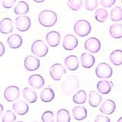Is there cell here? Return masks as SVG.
<instances>
[{
	"label": "cell",
	"mask_w": 122,
	"mask_h": 122,
	"mask_svg": "<svg viewBox=\"0 0 122 122\" xmlns=\"http://www.w3.org/2000/svg\"><path fill=\"white\" fill-rule=\"evenodd\" d=\"M114 84L112 81H108L107 79H102L98 81L96 84V88L98 92L102 95H108L112 91Z\"/></svg>",
	"instance_id": "cell-18"
},
{
	"label": "cell",
	"mask_w": 122,
	"mask_h": 122,
	"mask_svg": "<svg viewBox=\"0 0 122 122\" xmlns=\"http://www.w3.org/2000/svg\"><path fill=\"white\" fill-rule=\"evenodd\" d=\"M15 2H16V0H2V7L5 9H11Z\"/></svg>",
	"instance_id": "cell-36"
},
{
	"label": "cell",
	"mask_w": 122,
	"mask_h": 122,
	"mask_svg": "<svg viewBox=\"0 0 122 122\" xmlns=\"http://www.w3.org/2000/svg\"><path fill=\"white\" fill-rule=\"evenodd\" d=\"M78 44H79L78 38L75 35H73V34H68L63 37L62 45L63 47L66 51H73V50H75L78 47Z\"/></svg>",
	"instance_id": "cell-9"
},
{
	"label": "cell",
	"mask_w": 122,
	"mask_h": 122,
	"mask_svg": "<svg viewBox=\"0 0 122 122\" xmlns=\"http://www.w3.org/2000/svg\"><path fill=\"white\" fill-rule=\"evenodd\" d=\"M57 122H70L71 121V116L69 111L65 108H61L56 112Z\"/></svg>",
	"instance_id": "cell-30"
},
{
	"label": "cell",
	"mask_w": 122,
	"mask_h": 122,
	"mask_svg": "<svg viewBox=\"0 0 122 122\" xmlns=\"http://www.w3.org/2000/svg\"><path fill=\"white\" fill-rule=\"evenodd\" d=\"M102 94L98 92L92 90L89 93V104L92 108H97L102 104Z\"/></svg>",
	"instance_id": "cell-20"
},
{
	"label": "cell",
	"mask_w": 122,
	"mask_h": 122,
	"mask_svg": "<svg viewBox=\"0 0 122 122\" xmlns=\"http://www.w3.org/2000/svg\"><path fill=\"white\" fill-rule=\"evenodd\" d=\"M116 110V104L112 99H106L101 104L100 112L105 115L112 114Z\"/></svg>",
	"instance_id": "cell-14"
},
{
	"label": "cell",
	"mask_w": 122,
	"mask_h": 122,
	"mask_svg": "<svg viewBox=\"0 0 122 122\" xmlns=\"http://www.w3.org/2000/svg\"><path fill=\"white\" fill-rule=\"evenodd\" d=\"M72 114L76 121H83L87 117L88 112L86 107L82 106V105H78L72 108Z\"/></svg>",
	"instance_id": "cell-17"
},
{
	"label": "cell",
	"mask_w": 122,
	"mask_h": 122,
	"mask_svg": "<svg viewBox=\"0 0 122 122\" xmlns=\"http://www.w3.org/2000/svg\"><path fill=\"white\" fill-rule=\"evenodd\" d=\"M31 25V21L28 16L24 15H18L15 18V26L16 29L20 32H26L28 30Z\"/></svg>",
	"instance_id": "cell-8"
},
{
	"label": "cell",
	"mask_w": 122,
	"mask_h": 122,
	"mask_svg": "<svg viewBox=\"0 0 122 122\" xmlns=\"http://www.w3.org/2000/svg\"><path fill=\"white\" fill-rule=\"evenodd\" d=\"M74 33L81 37H86L92 31V25L90 22L85 19H79L76 21L73 25Z\"/></svg>",
	"instance_id": "cell-3"
},
{
	"label": "cell",
	"mask_w": 122,
	"mask_h": 122,
	"mask_svg": "<svg viewBox=\"0 0 122 122\" xmlns=\"http://www.w3.org/2000/svg\"><path fill=\"white\" fill-rule=\"evenodd\" d=\"M110 36L114 39H121L122 38V24L115 23L112 25L109 28Z\"/></svg>",
	"instance_id": "cell-26"
},
{
	"label": "cell",
	"mask_w": 122,
	"mask_h": 122,
	"mask_svg": "<svg viewBox=\"0 0 122 122\" xmlns=\"http://www.w3.org/2000/svg\"><path fill=\"white\" fill-rule=\"evenodd\" d=\"M117 122H122V117L118 118V119H117Z\"/></svg>",
	"instance_id": "cell-42"
},
{
	"label": "cell",
	"mask_w": 122,
	"mask_h": 122,
	"mask_svg": "<svg viewBox=\"0 0 122 122\" xmlns=\"http://www.w3.org/2000/svg\"><path fill=\"white\" fill-rule=\"evenodd\" d=\"M28 85L34 89H41L44 86L45 79L40 74H32L28 77Z\"/></svg>",
	"instance_id": "cell-13"
},
{
	"label": "cell",
	"mask_w": 122,
	"mask_h": 122,
	"mask_svg": "<svg viewBox=\"0 0 122 122\" xmlns=\"http://www.w3.org/2000/svg\"><path fill=\"white\" fill-rule=\"evenodd\" d=\"M7 44L11 49H18L21 47L23 44V39L18 34H12L7 38Z\"/></svg>",
	"instance_id": "cell-21"
},
{
	"label": "cell",
	"mask_w": 122,
	"mask_h": 122,
	"mask_svg": "<svg viewBox=\"0 0 122 122\" xmlns=\"http://www.w3.org/2000/svg\"><path fill=\"white\" fill-rule=\"evenodd\" d=\"M95 122H110L111 119L107 116H105V114H100V115H97L95 118Z\"/></svg>",
	"instance_id": "cell-38"
},
{
	"label": "cell",
	"mask_w": 122,
	"mask_h": 122,
	"mask_svg": "<svg viewBox=\"0 0 122 122\" xmlns=\"http://www.w3.org/2000/svg\"><path fill=\"white\" fill-rule=\"evenodd\" d=\"M66 70L62 64L56 63L53 64L50 67V75L54 81H60L63 79V76L66 75Z\"/></svg>",
	"instance_id": "cell-6"
},
{
	"label": "cell",
	"mask_w": 122,
	"mask_h": 122,
	"mask_svg": "<svg viewBox=\"0 0 122 122\" xmlns=\"http://www.w3.org/2000/svg\"><path fill=\"white\" fill-rule=\"evenodd\" d=\"M41 120L44 122H53L54 121V114L51 111H46L42 114Z\"/></svg>",
	"instance_id": "cell-35"
},
{
	"label": "cell",
	"mask_w": 122,
	"mask_h": 122,
	"mask_svg": "<svg viewBox=\"0 0 122 122\" xmlns=\"http://www.w3.org/2000/svg\"><path fill=\"white\" fill-rule=\"evenodd\" d=\"M121 4H122V0H121Z\"/></svg>",
	"instance_id": "cell-43"
},
{
	"label": "cell",
	"mask_w": 122,
	"mask_h": 122,
	"mask_svg": "<svg viewBox=\"0 0 122 122\" xmlns=\"http://www.w3.org/2000/svg\"><path fill=\"white\" fill-rule=\"evenodd\" d=\"M83 0H67V6L72 11H78L82 8Z\"/></svg>",
	"instance_id": "cell-32"
},
{
	"label": "cell",
	"mask_w": 122,
	"mask_h": 122,
	"mask_svg": "<svg viewBox=\"0 0 122 122\" xmlns=\"http://www.w3.org/2000/svg\"><path fill=\"white\" fill-rule=\"evenodd\" d=\"M55 98V92L51 88H44L40 93L41 100L44 103H49L52 102Z\"/></svg>",
	"instance_id": "cell-24"
},
{
	"label": "cell",
	"mask_w": 122,
	"mask_h": 122,
	"mask_svg": "<svg viewBox=\"0 0 122 122\" xmlns=\"http://www.w3.org/2000/svg\"><path fill=\"white\" fill-rule=\"evenodd\" d=\"M72 102L76 105H83L87 100V95L85 90L80 89L73 95L72 96Z\"/></svg>",
	"instance_id": "cell-28"
},
{
	"label": "cell",
	"mask_w": 122,
	"mask_h": 122,
	"mask_svg": "<svg viewBox=\"0 0 122 122\" xmlns=\"http://www.w3.org/2000/svg\"><path fill=\"white\" fill-rule=\"evenodd\" d=\"M84 47H85V49L86 51H88L89 53H97L101 50L102 44H101V41L97 37H92L88 38L85 41Z\"/></svg>",
	"instance_id": "cell-11"
},
{
	"label": "cell",
	"mask_w": 122,
	"mask_h": 122,
	"mask_svg": "<svg viewBox=\"0 0 122 122\" xmlns=\"http://www.w3.org/2000/svg\"><path fill=\"white\" fill-rule=\"evenodd\" d=\"M0 47H1V48H0V56H2L5 52V46H4L3 42L2 41L0 42Z\"/></svg>",
	"instance_id": "cell-39"
},
{
	"label": "cell",
	"mask_w": 122,
	"mask_h": 122,
	"mask_svg": "<svg viewBox=\"0 0 122 122\" xmlns=\"http://www.w3.org/2000/svg\"><path fill=\"white\" fill-rule=\"evenodd\" d=\"M40 60L35 55H28L24 60V66L28 71L34 72L40 68Z\"/></svg>",
	"instance_id": "cell-10"
},
{
	"label": "cell",
	"mask_w": 122,
	"mask_h": 122,
	"mask_svg": "<svg viewBox=\"0 0 122 122\" xmlns=\"http://www.w3.org/2000/svg\"><path fill=\"white\" fill-rule=\"evenodd\" d=\"M27 102L23 100H18L15 102L12 105V109L18 115H25L29 111V105Z\"/></svg>",
	"instance_id": "cell-15"
},
{
	"label": "cell",
	"mask_w": 122,
	"mask_h": 122,
	"mask_svg": "<svg viewBox=\"0 0 122 122\" xmlns=\"http://www.w3.org/2000/svg\"><path fill=\"white\" fill-rule=\"evenodd\" d=\"M33 1L36 3H42V2H44L46 0H33Z\"/></svg>",
	"instance_id": "cell-40"
},
{
	"label": "cell",
	"mask_w": 122,
	"mask_h": 122,
	"mask_svg": "<svg viewBox=\"0 0 122 122\" xmlns=\"http://www.w3.org/2000/svg\"><path fill=\"white\" fill-rule=\"evenodd\" d=\"M29 5L25 1H19L14 7V13L17 15H24L29 12Z\"/></svg>",
	"instance_id": "cell-25"
},
{
	"label": "cell",
	"mask_w": 122,
	"mask_h": 122,
	"mask_svg": "<svg viewBox=\"0 0 122 122\" xmlns=\"http://www.w3.org/2000/svg\"><path fill=\"white\" fill-rule=\"evenodd\" d=\"M80 63L83 68L90 69L95 63V58L92 53H82L80 56Z\"/></svg>",
	"instance_id": "cell-16"
},
{
	"label": "cell",
	"mask_w": 122,
	"mask_h": 122,
	"mask_svg": "<svg viewBox=\"0 0 122 122\" xmlns=\"http://www.w3.org/2000/svg\"><path fill=\"white\" fill-rule=\"evenodd\" d=\"M22 95L24 99L30 104L35 103L37 100V94L35 91L30 87H25L22 91Z\"/></svg>",
	"instance_id": "cell-23"
},
{
	"label": "cell",
	"mask_w": 122,
	"mask_h": 122,
	"mask_svg": "<svg viewBox=\"0 0 122 122\" xmlns=\"http://www.w3.org/2000/svg\"><path fill=\"white\" fill-rule=\"evenodd\" d=\"M3 95L8 102H14L20 97V89L16 86H9L4 91Z\"/></svg>",
	"instance_id": "cell-7"
},
{
	"label": "cell",
	"mask_w": 122,
	"mask_h": 122,
	"mask_svg": "<svg viewBox=\"0 0 122 122\" xmlns=\"http://www.w3.org/2000/svg\"><path fill=\"white\" fill-rule=\"evenodd\" d=\"M45 40L47 44L51 47H56L60 44L61 36L60 34L56 30L49 31L45 36Z\"/></svg>",
	"instance_id": "cell-12"
},
{
	"label": "cell",
	"mask_w": 122,
	"mask_h": 122,
	"mask_svg": "<svg viewBox=\"0 0 122 122\" xmlns=\"http://www.w3.org/2000/svg\"><path fill=\"white\" fill-rule=\"evenodd\" d=\"M108 11L105 9H98L95 11V19L99 23H104L108 18Z\"/></svg>",
	"instance_id": "cell-31"
},
{
	"label": "cell",
	"mask_w": 122,
	"mask_h": 122,
	"mask_svg": "<svg viewBox=\"0 0 122 122\" xmlns=\"http://www.w3.org/2000/svg\"><path fill=\"white\" fill-rule=\"evenodd\" d=\"M95 75L101 79H110L113 75V69L107 63H100L95 68Z\"/></svg>",
	"instance_id": "cell-5"
},
{
	"label": "cell",
	"mask_w": 122,
	"mask_h": 122,
	"mask_svg": "<svg viewBox=\"0 0 122 122\" xmlns=\"http://www.w3.org/2000/svg\"><path fill=\"white\" fill-rule=\"evenodd\" d=\"M98 0H84V7L87 11H94L98 8Z\"/></svg>",
	"instance_id": "cell-34"
},
{
	"label": "cell",
	"mask_w": 122,
	"mask_h": 122,
	"mask_svg": "<svg viewBox=\"0 0 122 122\" xmlns=\"http://www.w3.org/2000/svg\"><path fill=\"white\" fill-rule=\"evenodd\" d=\"M80 86L79 80L76 75H68L61 81V89L65 95H70Z\"/></svg>",
	"instance_id": "cell-1"
},
{
	"label": "cell",
	"mask_w": 122,
	"mask_h": 122,
	"mask_svg": "<svg viewBox=\"0 0 122 122\" xmlns=\"http://www.w3.org/2000/svg\"><path fill=\"white\" fill-rule=\"evenodd\" d=\"M109 60L114 66L122 65V51L119 49L114 50L109 55Z\"/></svg>",
	"instance_id": "cell-27"
},
{
	"label": "cell",
	"mask_w": 122,
	"mask_h": 122,
	"mask_svg": "<svg viewBox=\"0 0 122 122\" xmlns=\"http://www.w3.org/2000/svg\"><path fill=\"white\" fill-rule=\"evenodd\" d=\"M16 121V115L11 110H7L2 117V122H14Z\"/></svg>",
	"instance_id": "cell-33"
},
{
	"label": "cell",
	"mask_w": 122,
	"mask_h": 122,
	"mask_svg": "<svg viewBox=\"0 0 122 122\" xmlns=\"http://www.w3.org/2000/svg\"><path fill=\"white\" fill-rule=\"evenodd\" d=\"M13 21L10 18H4L0 21V31L3 34H9L13 31Z\"/></svg>",
	"instance_id": "cell-22"
},
{
	"label": "cell",
	"mask_w": 122,
	"mask_h": 122,
	"mask_svg": "<svg viewBox=\"0 0 122 122\" xmlns=\"http://www.w3.org/2000/svg\"><path fill=\"white\" fill-rule=\"evenodd\" d=\"M30 51L34 55L37 57H44L47 55L49 48L44 41L36 40L32 43Z\"/></svg>",
	"instance_id": "cell-4"
},
{
	"label": "cell",
	"mask_w": 122,
	"mask_h": 122,
	"mask_svg": "<svg viewBox=\"0 0 122 122\" xmlns=\"http://www.w3.org/2000/svg\"><path fill=\"white\" fill-rule=\"evenodd\" d=\"M100 2L104 8H111L115 4L116 0H100Z\"/></svg>",
	"instance_id": "cell-37"
},
{
	"label": "cell",
	"mask_w": 122,
	"mask_h": 122,
	"mask_svg": "<svg viewBox=\"0 0 122 122\" xmlns=\"http://www.w3.org/2000/svg\"><path fill=\"white\" fill-rule=\"evenodd\" d=\"M0 108H1V110H0V115H2V113H3V111H4V108H3V105H2V104H0Z\"/></svg>",
	"instance_id": "cell-41"
},
{
	"label": "cell",
	"mask_w": 122,
	"mask_h": 122,
	"mask_svg": "<svg viewBox=\"0 0 122 122\" xmlns=\"http://www.w3.org/2000/svg\"><path fill=\"white\" fill-rule=\"evenodd\" d=\"M65 66L67 70L70 71H75L78 70L79 66V60L77 56L76 55H69L64 59Z\"/></svg>",
	"instance_id": "cell-19"
},
{
	"label": "cell",
	"mask_w": 122,
	"mask_h": 122,
	"mask_svg": "<svg viewBox=\"0 0 122 122\" xmlns=\"http://www.w3.org/2000/svg\"><path fill=\"white\" fill-rule=\"evenodd\" d=\"M110 18L114 22L122 21V8L120 6H114L110 11Z\"/></svg>",
	"instance_id": "cell-29"
},
{
	"label": "cell",
	"mask_w": 122,
	"mask_h": 122,
	"mask_svg": "<svg viewBox=\"0 0 122 122\" xmlns=\"http://www.w3.org/2000/svg\"><path fill=\"white\" fill-rule=\"evenodd\" d=\"M37 18L39 24L45 28H51L54 26L58 20V17L55 11L49 9L41 11L38 15Z\"/></svg>",
	"instance_id": "cell-2"
}]
</instances>
